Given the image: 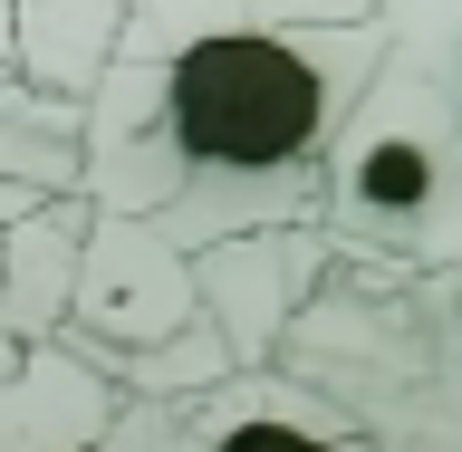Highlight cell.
Returning <instances> with one entry per match:
<instances>
[{"instance_id": "obj_1", "label": "cell", "mask_w": 462, "mask_h": 452, "mask_svg": "<svg viewBox=\"0 0 462 452\" xmlns=\"http://www.w3.org/2000/svg\"><path fill=\"white\" fill-rule=\"evenodd\" d=\"M385 49L366 20H212L97 68L78 97V193L202 251L251 222H309L318 154Z\"/></svg>"}, {"instance_id": "obj_9", "label": "cell", "mask_w": 462, "mask_h": 452, "mask_svg": "<svg viewBox=\"0 0 462 452\" xmlns=\"http://www.w3.org/2000/svg\"><path fill=\"white\" fill-rule=\"evenodd\" d=\"M0 183H20V193H78V97L0 78Z\"/></svg>"}, {"instance_id": "obj_3", "label": "cell", "mask_w": 462, "mask_h": 452, "mask_svg": "<svg viewBox=\"0 0 462 452\" xmlns=\"http://www.w3.org/2000/svg\"><path fill=\"white\" fill-rule=\"evenodd\" d=\"M183 318H193V251L164 241L144 212L87 202L58 337H78V346H144V337H164V327H183Z\"/></svg>"}, {"instance_id": "obj_4", "label": "cell", "mask_w": 462, "mask_h": 452, "mask_svg": "<svg viewBox=\"0 0 462 452\" xmlns=\"http://www.w3.org/2000/svg\"><path fill=\"white\" fill-rule=\"evenodd\" d=\"M328 270V231L318 222H251V231H222L193 251V309L222 327L231 366L270 356L289 327V309L318 289Z\"/></svg>"}, {"instance_id": "obj_5", "label": "cell", "mask_w": 462, "mask_h": 452, "mask_svg": "<svg viewBox=\"0 0 462 452\" xmlns=\"http://www.w3.org/2000/svg\"><path fill=\"white\" fill-rule=\"evenodd\" d=\"M164 443L183 452H231V443H356V414L337 395H318L309 375H289L280 356L222 366L202 395L164 414Z\"/></svg>"}, {"instance_id": "obj_7", "label": "cell", "mask_w": 462, "mask_h": 452, "mask_svg": "<svg viewBox=\"0 0 462 452\" xmlns=\"http://www.w3.org/2000/svg\"><path fill=\"white\" fill-rule=\"evenodd\" d=\"M87 193H39L0 222V337L29 346L68 318V270H78Z\"/></svg>"}, {"instance_id": "obj_10", "label": "cell", "mask_w": 462, "mask_h": 452, "mask_svg": "<svg viewBox=\"0 0 462 452\" xmlns=\"http://www.w3.org/2000/svg\"><path fill=\"white\" fill-rule=\"evenodd\" d=\"M251 20H366L375 0H241Z\"/></svg>"}, {"instance_id": "obj_8", "label": "cell", "mask_w": 462, "mask_h": 452, "mask_svg": "<svg viewBox=\"0 0 462 452\" xmlns=\"http://www.w3.org/2000/svg\"><path fill=\"white\" fill-rule=\"evenodd\" d=\"M116 29H125V0H10V68L49 97H87L97 68L116 58Z\"/></svg>"}, {"instance_id": "obj_6", "label": "cell", "mask_w": 462, "mask_h": 452, "mask_svg": "<svg viewBox=\"0 0 462 452\" xmlns=\"http://www.w3.org/2000/svg\"><path fill=\"white\" fill-rule=\"evenodd\" d=\"M106 414H116V375L87 356L78 337H29L10 356V452H78V443H106Z\"/></svg>"}, {"instance_id": "obj_2", "label": "cell", "mask_w": 462, "mask_h": 452, "mask_svg": "<svg viewBox=\"0 0 462 452\" xmlns=\"http://www.w3.org/2000/svg\"><path fill=\"white\" fill-rule=\"evenodd\" d=\"M385 49L346 97L337 135L318 154V212L328 251L453 270L462 260V49L453 0H375Z\"/></svg>"}]
</instances>
